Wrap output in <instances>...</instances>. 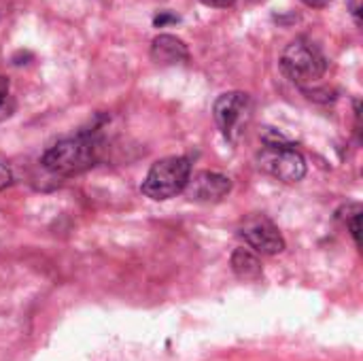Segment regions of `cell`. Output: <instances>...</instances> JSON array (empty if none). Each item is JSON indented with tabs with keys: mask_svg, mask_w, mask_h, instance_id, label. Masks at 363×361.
<instances>
[{
	"mask_svg": "<svg viewBox=\"0 0 363 361\" xmlns=\"http://www.w3.org/2000/svg\"><path fill=\"white\" fill-rule=\"evenodd\" d=\"M102 155L100 140L91 132L64 138L49 147L43 155V166L57 177H74L98 164Z\"/></svg>",
	"mask_w": 363,
	"mask_h": 361,
	"instance_id": "1",
	"label": "cell"
},
{
	"mask_svg": "<svg viewBox=\"0 0 363 361\" xmlns=\"http://www.w3.org/2000/svg\"><path fill=\"white\" fill-rule=\"evenodd\" d=\"M281 70L287 79L296 85L306 87L317 83L328 70V57L323 55L321 47L311 38H296L291 40L283 55H281Z\"/></svg>",
	"mask_w": 363,
	"mask_h": 361,
	"instance_id": "2",
	"label": "cell"
},
{
	"mask_svg": "<svg viewBox=\"0 0 363 361\" xmlns=\"http://www.w3.org/2000/svg\"><path fill=\"white\" fill-rule=\"evenodd\" d=\"M191 177V164L187 157L172 155L155 162L143 181V194L151 200H168L185 191Z\"/></svg>",
	"mask_w": 363,
	"mask_h": 361,
	"instance_id": "3",
	"label": "cell"
},
{
	"mask_svg": "<svg viewBox=\"0 0 363 361\" xmlns=\"http://www.w3.org/2000/svg\"><path fill=\"white\" fill-rule=\"evenodd\" d=\"M259 168L283 183H298L306 174V160L289 143L274 138L266 140V147L257 155Z\"/></svg>",
	"mask_w": 363,
	"mask_h": 361,
	"instance_id": "4",
	"label": "cell"
},
{
	"mask_svg": "<svg viewBox=\"0 0 363 361\" xmlns=\"http://www.w3.org/2000/svg\"><path fill=\"white\" fill-rule=\"evenodd\" d=\"M249 109H251V98L245 91H228L215 100L213 115H215V121L225 138H230V140L236 138V132L240 130Z\"/></svg>",
	"mask_w": 363,
	"mask_h": 361,
	"instance_id": "5",
	"label": "cell"
},
{
	"mask_svg": "<svg viewBox=\"0 0 363 361\" xmlns=\"http://www.w3.org/2000/svg\"><path fill=\"white\" fill-rule=\"evenodd\" d=\"M240 236L245 238V243L255 249L257 253L262 255H277L285 249V238L283 234L279 232V228L266 219V217H255V219H249L242 230H240Z\"/></svg>",
	"mask_w": 363,
	"mask_h": 361,
	"instance_id": "6",
	"label": "cell"
},
{
	"mask_svg": "<svg viewBox=\"0 0 363 361\" xmlns=\"http://www.w3.org/2000/svg\"><path fill=\"white\" fill-rule=\"evenodd\" d=\"M189 200L196 202H217L225 198L232 191V181L225 174L202 170L194 177H189L187 187H185Z\"/></svg>",
	"mask_w": 363,
	"mask_h": 361,
	"instance_id": "7",
	"label": "cell"
},
{
	"mask_svg": "<svg viewBox=\"0 0 363 361\" xmlns=\"http://www.w3.org/2000/svg\"><path fill=\"white\" fill-rule=\"evenodd\" d=\"M151 57L160 66H177L189 60V49L181 38L172 34H160L151 43Z\"/></svg>",
	"mask_w": 363,
	"mask_h": 361,
	"instance_id": "8",
	"label": "cell"
},
{
	"mask_svg": "<svg viewBox=\"0 0 363 361\" xmlns=\"http://www.w3.org/2000/svg\"><path fill=\"white\" fill-rule=\"evenodd\" d=\"M232 270L242 281H257L262 277V264L249 249H236L232 253Z\"/></svg>",
	"mask_w": 363,
	"mask_h": 361,
	"instance_id": "9",
	"label": "cell"
},
{
	"mask_svg": "<svg viewBox=\"0 0 363 361\" xmlns=\"http://www.w3.org/2000/svg\"><path fill=\"white\" fill-rule=\"evenodd\" d=\"M6 102H9V79L0 74V113L2 115H9Z\"/></svg>",
	"mask_w": 363,
	"mask_h": 361,
	"instance_id": "10",
	"label": "cell"
},
{
	"mask_svg": "<svg viewBox=\"0 0 363 361\" xmlns=\"http://www.w3.org/2000/svg\"><path fill=\"white\" fill-rule=\"evenodd\" d=\"M202 4H206V6H215V9H228V6H232L236 0H200Z\"/></svg>",
	"mask_w": 363,
	"mask_h": 361,
	"instance_id": "11",
	"label": "cell"
},
{
	"mask_svg": "<svg viewBox=\"0 0 363 361\" xmlns=\"http://www.w3.org/2000/svg\"><path fill=\"white\" fill-rule=\"evenodd\" d=\"M6 185H11V170L0 164V189H4Z\"/></svg>",
	"mask_w": 363,
	"mask_h": 361,
	"instance_id": "12",
	"label": "cell"
},
{
	"mask_svg": "<svg viewBox=\"0 0 363 361\" xmlns=\"http://www.w3.org/2000/svg\"><path fill=\"white\" fill-rule=\"evenodd\" d=\"M306 6H313V9H323V6H328L332 0H302Z\"/></svg>",
	"mask_w": 363,
	"mask_h": 361,
	"instance_id": "13",
	"label": "cell"
},
{
	"mask_svg": "<svg viewBox=\"0 0 363 361\" xmlns=\"http://www.w3.org/2000/svg\"><path fill=\"white\" fill-rule=\"evenodd\" d=\"M166 21H177V17H168V15H164V17H155V26H164Z\"/></svg>",
	"mask_w": 363,
	"mask_h": 361,
	"instance_id": "14",
	"label": "cell"
},
{
	"mask_svg": "<svg viewBox=\"0 0 363 361\" xmlns=\"http://www.w3.org/2000/svg\"><path fill=\"white\" fill-rule=\"evenodd\" d=\"M249 2H253V4H257V2H264V0H249Z\"/></svg>",
	"mask_w": 363,
	"mask_h": 361,
	"instance_id": "15",
	"label": "cell"
}]
</instances>
